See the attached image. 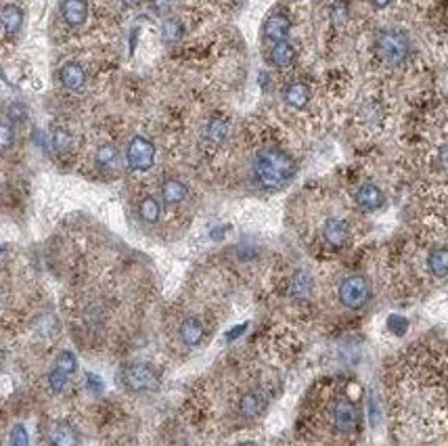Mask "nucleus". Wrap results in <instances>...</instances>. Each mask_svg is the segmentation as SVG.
Wrapping results in <instances>:
<instances>
[{
    "label": "nucleus",
    "instance_id": "412c9836",
    "mask_svg": "<svg viewBox=\"0 0 448 446\" xmlns=\"http://www.w3.org/2000/svg\"><path fill=\"white\" fill-rule=\"evenodd\" d=\"M51 444H57V446H72L78 442V434L72 425H67V423H57L55 430L51 432L49 436Z\"/></svg>",
    "mask_w": 448,
    "mask_h": 446
},
{
    "label": "nucleus",
    "instance_id": "c756f323",
    "mask_svg": "<svg viewBox=\"0 0 448 446\" xmlns=\"http://www.w3.org/2000/svg\"><path fill=\"white\" fill-rule=\"evenodd\" d=\"M388 329H392L396 335H402L408 329V321L404 317H400V315H392L388 319Z\"/></svg>",
    "mask_w": 448,
    "mask_h": 446
},
{
    "label": "nucleus",
    "instance_id": "7ed1b4c3",
    "mask_svg": "<svg viewBox=\"0 0 448 446\" xmlns=\"http://www.w3.org/2000/svg\"><path fill=\"white\" fill-rule=\"evenodd\" d=\"M122 384L126 386V390L134 394L153 392L159 388V375L151 365L136 363V365H128L122 369Z\"/></svg>",
    "mask_w": 448,
    "mask_h": 446
},
{
    "label": "nucleus",
    "instance_id": "4be33fe9",
    "mask_svg": "<svg viewBox=\"0 0 448 446\" xmlns=\"http://www.w3.org/2000/svg\"><path fill=\"white\" fill-rule=\"evenodd\" d=\"M310 291H313V281H310V277L304 270H298L291 279V296L295 300H306Z\"/></svg>",
    "mask_w": 448,
    "mask_h": 446
},
{
    "label": "nucleus",
    "instance_id": "39448f33",
    "mask_svg": "<svg viewBox=\"0 0 448 446\" xmlns=\"http://www.w3.org/2000/svg\"><path fill=\"white\" fill-rule=\"evenodd\" d=\"M126 161L136 172H147L155 163V145L145 136H134L126 149Z\"/></svg>",
    "mask_w": 448,
    "mask_h": 446
},
{
    "label": "nucleus",
    "instance_id": "b1692460",
    "mask_svg": "<svg viewBox=\"0 0 448 446\" xmlns=\"http://www.w3.org/2000/svg\"><path fill=\"white\" fill-rule=\"evenodd\" d=\"M51 141H53V147H55L57 153H65V151H70V147H72V134L67 132L65 128H57L53 132Z\"/></svg>",
    "mask_w": 448,
    "mask_h": 446
},
{
    "label": "nucleus",
    "instance_id": "473e14b6",
    "mask_svg": "<svg viewBox=\"0 0 448 446\" xmlns=\"http://www.w3.org/2000/svg\"><path fill=\"white\" fill-rule=\"evenodd\" d=\"M153 3V9L157 11V13H166L168 11V5H170V0H151Z\"/></svg>",
    "mask_w": 448,
    "mask_h": 446
},
{
    "label": "nucleus",
    "instance_id": "f704fd0d",
    "mask_svg": "<svg viewBox=\"0 0 448 446\" xmlns=\"http://www.w3.org/2000/svg\"><path fill=\"white\" fill-rule=\"evenodd\" d=\"M122 3H124L128 9H134V7H139V5L143 3V0H122Z\"/></svg>",
    "mask_w": 448,
    "mask_h": 446
},
{
    "label": "nucleus",
    "instance_id": "2eb2a0df",
    "mask_svg": "<svg viewBox=\"0 0 448 446\" xmlns=\"http://www.w3.org/2000/svg\"><path fill=\"white\" fill-rule=\"evenodd\" d=\"M205 335V329H203V323L197 319V317H189L181 323V339L185 341L187 346H199L201 339Z\"/></svg>",
    "mask_w": 448,
    "mask_h": 446
},
{
    "label": "nucleus",
    "instance_id": "6ab92c4d",
    "mask_svg": "<svg viewBox=\"0 0 448 446\" xmlns=\"http://www.w3.org/2000/svg\"><path fill=\"white\" fill-rule=\"evenodd\" d=\"M239 413L243 415L246 419H254V417H258L260 415V410H262V406H264V402H262V398H260V394H256V392H246L243 396L239 398Z\"/></svg>",
    "mask_w": 448,
    "mask_h": 446
},
{
    "label": "nucleus",
    "instance_id": "2f4dec72",
    "mask_svg": "<svg viewBox=\"0 0 448 446\" xmlns=\"http://www.w3.org/2000/svg\"><path fill=\"white\" fill-rule=\"evenodd\" d=\"M88 388H90L92 392H101V390H103V384H101V380H98L96 375H92V373L88 375Z\"/></svg>",
    "mask_w": 448,
    "mask_h": 446
},
{
    "label": "nucleus",
    "instance_id": "aec40b11",
    "mask_svg": "<svg viewBox=\"0 0 448 446\" xmlns=\"http://www.w3.org/2000/svg\"><path fill=\"white\" fill-rule=\"evenodd\" d=\"M205 139L212 145H222L228 139V122L224 118H212L205 128Z\"/></svg>",
    "mask_w": 448,
    "mask_h": 446
},
{
    "label": "nucleus",
    "instance_id": "393cba45",
    "mask_svg": "<svg viewBox=\"0 0 448 446\" xmlns=\"http://www.w3.org/2000/svg\"><path fill=\"white\" fill-rule=\"evenodd\" d=\"M55 367H57L59 371L67 373V375H72V373L78 371V358H76L74 352H67V350H65V352H61V354L57 356Z\"/></svg>",
    "mask_w": 448,
    "mask_h": 446
},
{
    "label": "nucleus",
    "instance_id": "a211bd4d",
    "mask_svg": "<svg viewBox=\"0 0 448 446\" xmlns=\"http://www.w3.org/2000/svg\"><path fill=\"white\" fill-rule=\"evenodd\" d=\"M136 212H139L141 220L147 224H155L161 216V203L153 195H145L139 205H136Z\"/></svg>",
    "mask_w": 448,
    "mask_h": 446
},
{
    "label": "nucleus",
    "instance_id": "cd10ccee",
    "mask_svg": "<svg viewBox=\"0 0 448 446\" xmlns=\"http://www.w3.org/2000/svg\"><path fill=\"white\" fill-rule=\"evenodd\" d=\"M13 143H15V132H13L11 124L0 122V151L11 149Z\"/></svg>",
    "mask_w": 448,
    "mask_h": 446
},
{
    "label": "nucleus",
    "instance_id": "5701e85b",
    "mask_svg": "<svg viewBox=\"0 0 448 446\" xmlns=\"http://www.w3.org/2000/svg\"><path fill=\"white\" fill-rule=\"evenodd\" d=\"M96 161L103 168H114L120 161V151L114 145H101L96 149Z\"/></svg>",
    "mask_w": 448,
    "mask_h": 446
},
{
    "label": "nucleus",
    "instance_id": "9b49d317",
    "mask_svg": "<svg viewBox=\"0 0 448 446\" xmlns=\"http://www.w3.org/2000/svg\"><path fill=\"white\" fill-rule=\"evenodd\" d=\"M283 99L291 109H306L310 99H313V92H310V86L304 82H291L283 90Z\"/></svg>",
    "mask_w": 448,
    "mask_h": 446
},
{
    "label": "nucleus",
    "instance_id": "7c9ffc66",
    "mask_svg": "<svg viewBox=\"0 0 448 446\" xmlns=\"http://www.w3.org/2000/svg\"><path fill=\"white\" fill-rule=\"evenodd\" d=\"M9 118L13 122H23L25 120V107L19 105V103H13V105L9 107Z\"/></svg>",
    "mask_w": 448,
    "mask_h": 446
},
{
    "label": "nucleus",
    "instance_id": "c85d7f7f",
    "mask_svg": "<svg viewBox=\"0 0 448 446\" xmlns=\"http://www.w3.org/2000/svg\"><path fill=\"white\" fill-rule=\"evenodd\" d=\"M9 442H11L13 446H27V442H29L27 430H25L23 425H15V428L11 430V434H9Z\"/></svg>",
    "mask_w": 448,
    "mask_h": 446
},
{
    "label": "nucleus",
    "instance_id": "f257e3e1",
    "mask_svg": "<svg viewBox=\"0 0 448 446\" xmlns=\"http://www.w3.org/2000/svg\"><path fill=\"white\" fill-rule=\"evenodd\" d=\"M295 172H298L295 159L281 149L266 147V149H260L256 153L254 174H256V181L260 183V187H264L268 191H279L285 185H289L291 179L295 176Z\"/></svg>",
    "mask_w": 448,
    "mask_h": 446
},
{
    "label": "nucleus",
    "instance_id": "1a4fd4ad",
    "mask_svg": "<svg viewBox=\"0 0 448 446\" xmlns=\"http://www.w3.org/2000/svg\"><path fill=\"white\" fill-rule=\"evenodd\" d=\"M384 201H386V197H384L382 189L375 187V185H363L356 191V203L365 212H377L379 208H384Z\"/></svg>",
    "mask_w": 448,
    "mask_h": 446
},
{
    "label": "nucleus",
    "instance_id": "bb28decb",
    "mask_svg": "<svg viewBox=\"0 0 448 446\" xmlns=\"http://www.w3.org/2000/svg\"><path fill=\"white\" fill-rule=\"evenodd\" d=\"M161 31H163V40L166 42H176L183 36V27H181V23L176 19H168L163 23Z\"/></svg>",
    "mask_w": 448,
    "mask_h": 446
},
{
    "label": "nucleus",
    "instance_id": "a878e982",
    "mask_svg": "<svg viewBox=\"0 0 448 446\" xmlns=\"http://www.w3.org/2000/svg\"><path fill=\"white\" fill-rule=\"evenodd\" d=\"M67 373H63V371H59L57 367L49 373V386H51V392H55V394H61L63 390H65V386H67Z\"/></svg>",
    "mask_w": 448,
    "mask_h": 446
},
{
    "label": "nucleus",
    "instance_id": "423d86ee",
    "mask_svg": "<svg viewBox=\"0 0 448 446\" xmlns=\"http://www.w3.org/2000/svg\"><path fill=\"white\" fill-rule=\"evenodd\" d=\"M331 425L337 434H354L358 430V408L348 398H337L331 404Z\"/></svg>",
    "mask_w": 448,
    "mask_h": 446
},
{
    "label": "nucleus",
    "instance_id": "f03ea898",
    "mask_svg": "<svg viewBox=\"0 0 448 446\" xmlns=\"http://www.w3.org/2000/svg\"><path fill=\"white\" fill-rule=\"evenodd\" d=\"M377 57L388 67H402L410 59V40L402 29H382L375 40Z\"/></svg>",
    "mask_w": 448,
    "mask_h": 446
},
{
    "label": "nucleus",
    "instance_id": "4468645a",
    "mask_svg": "<svg viewBox=\"0 0 448 446\" xmlns=\"http://www.w3.org/2000/svg\"><path fill=\"white\" fill-rule=\"evenodd\" d=\"M187 195H189V189L179 179H166L161 183V199L166 205H179L187 199Z\"/></svg>",
    "mask_w": 448,
    "mask_h": 446
},
{
    "label": "nucleus",
    "instance_id": "dca6fc26",
    "mask_svg": "<svg viewBox=\"0 0 448 446\" xmlns=\"http://www.w3.org/2000/svg\"><path fill=\"white\" fill-rule=\"evenodd\" d=\"M427 270L436 279L448 277V248H434L427 256Z\"/></svg>",
    "mask_w": 448,
    "mask_h": 446
},
{
    "label": "nucleus",
    "instance_id": "9d476101",
    "mask_svg": "<svg viewBox=\"0 0 448 446\" xmlns=\"http://www.w3.org/2000/svg\"><path fill=\"white\" fill-rule=\"evenodd\" d=\"M61 17L67 25L78 27L88 17L86 0H61Z\"/></svg>",
    "mask_w": 448,
    "mask_h": 446
},
{
    "label": "nucleus",
    "instance_id": "f8f14e48",
    "mask_svg": "<svg viewBox=\"0 0 448 446\" xmlns=\"http://www.w3.org/2000/svg\"><path fill=\"white\" fill-rule=\"evenodd\" d=\"M59 80L67 90H80L86 82V72L80 63H65L59 70Z\"/></svg>",
    "mask_w": 448,
    "mask_h": 446
},
{
    "label": "nucleus",
    "instance_id": "ddd939ff",
    "mask_svg": "<svg viewBox=\"0 0 448 446\" xmlns=\"http://www.w3.org/2000/svg\"><path fill=\"white\" fill-rule=\"evenodd\" d=\"M295 61V47L287 40H281V42H272V49H270V63L274 67H279V70H287L291 67Z\"/></svg>",
    "mask_w": 448,
    "mask_h": 446
},
{
    "label": "nucleus",
    "instance_id": "72a5a7b5",
    "mask_svg": "<svg viewBox=\"0 0 448 446\" xmlns=\"http://www.w3.org/2000/svg\"><path fill=\"white\" fill-rule=\"evenodd\" d=\"M390 3H392V0H371V5H373L375 9H386Z\"/></svg>",
    "mask_w": 448,
    "mask_h": 446
},
{
    "label": "nucleus",
    "instance_id": "6e6552de",
    "mask_svg": "<svg viewBox=\"0 0 448 446\" xmlns=\"http://www.w3.org/2000/svg\"><path fill=\"white\" fill-rule=\"evenodd\" d=\"M291 31V19L285 13H272L266 21H264V36L270 42H281L287 40Z\"/></svg>",
    "mask_w": 448,
    "mask_h": 446
},
{
    "label": "nucleus",
    "instance_id": "f3484780",
    "mask_svg": "<svg viewBox=\"0 0 448 446\" xmlns=\"http://www.w3.org/2000/svg\"><path fill=\"white\" fill-rule=\"evenodd\" d=\"M0 25L7 34H17L23 25V11L17 5H5L0 9Z\"/></svg>",
    "mask_w": 448,
    "mask_h": 446
},
{
    "label": "nucleus",
    "instance_id": "20e7f679",
    "mask_svg": "<svg viewBox=\"0 0 448 446\" xmlns=\"http://www.w3.org/2000/svg\"><path fill=\"white\" fill-rule=\"evenodd\" d=\"M337 296L348 311H360L371 300V283L363 274H350L339 283Z\"/></svg>",
    "mask_w": 448,
    "mask_h": 446
},
{
    "label": "nucleus",
    "instance_id": "0eeeda50",
    "mask_svg": "<svg viewBox=\"0 0 448 446\" xmlns=\"http://www.w3.org/2000/svg\"><path fill=\"white\" fill-rule=\"evenodd\" d=\"M348 239H350V226L346 220H341L337 216H331L325 220L323 224V241L333 248V250H343L348 246Z\"/></svg>",
    "mask_w": 448,
    "mask_h": 446
}]
</instances>
